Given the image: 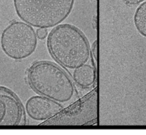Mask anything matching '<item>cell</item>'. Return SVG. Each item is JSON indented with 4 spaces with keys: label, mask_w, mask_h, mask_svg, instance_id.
Masks as SVG:
<instances>
[{
    "label": "cell",
    "mask_w": 146,
    "mask_h": 135,
    "mask_svg": "<svg viewBox=\"0 0 146 135\" xmlns=\"http://www.w3.org/2000/svg\"><path fill=\"white\" fill-rule=\"evenodd\" d=\"M1 45L7 56L21 60L30 56L37 45V35L31 25L21 21H14L2 31Z\"/></svg>",
    "instance_id": "5b68a950"
},
{
    "label": "cell",
    "mask_w": 146,
    "mask_h": 135,
    "mask_svg": "<svg viewBox=\"0 0 146 135\" xmlns=\"http://www.w3.org/2000/svg\"><path fill=\"white\" fill-rule=\"evenodd\" d=\"M63 109L59 103L42 95L32 96L26 103V113L36 121L47 120Z\"/></svg>",
    "instance_id": "52a82bcc"
},
{
    "label": "cell",
    "mask_w": 146,
    "mask_h": 135,
    "mask_svg": "<svg viewBox=\"0 0 146 135\" xmlns=\"http://www.w3.org/2000/svg\"><path fill=\"white\" fill-rule=\"evenodd\" d=\"M47 47L53 58L63 67L75 69L88 61V42L83 32L70 24H60L49 33Z\"/></svg>",
    "instance_id": "6da1fadb"
},
{
    "label": "cell",
    "mask_w": 146,
    "mask_h": 135,
    "mask_svg": "<svg viewBox=\"0 0 146 135\" xmlns=\"http://www.w3.org/2000/svg\"><path fill=\"white\" fill-rule=\"evenodd\" d=\"M15 11L23 22L38 28L53 27L71 13L74 0H13Z\"/></svg>",
    "instance_id": "3957f363"
},
{
    "label": "cell",
    "mask_w": 146,
    "mask_h": 135,
    "mask_svg": "<svg viewBox=\"0 0 146 135\" xmlns=\"http://www.w3.org/2000/svg\"><path fill=\"white\" fill-rule=\"evenodd\" d=\"M27 79L35 91L58 103H66L74 95L75 88L70 76L52 62H35L29 69Z\"/></svg>",
    "instance_id": "7a4b0ae2"
},
{
    "label": "cell",
    "mask_w": 146,
    "mask_h": 135,
    "mask_svg": "<svg viewBox=\"0 0 146 135\" xmlns=\"http://www.w3.org/2000/svg\"><path fill=\"white\" fill-rule=\"evenodd\" d=\"M73 78L79 86L88 88L91 86L95 81V68L90 65L84 64L75 69L73 72Z\"/></svg>",
    "instance_id": "ba28073f"
},
{
    "label": "cell",
    "mask_w": 146,
    "mask_h": 135,
    "mask_svg": "<svg viewBox=\"0 0 146 135\" xmlns=\"http://www.w3.org/2000/svg\"><path fill=\"white\" fill-rule=\"evenodd\" d=\"M146 0H123L124 3L128 5H136L145 1Z\"/></svg>",
    "instance_id": "7c38bea8"
},
{
    "label": "cell",
    "mask_w": 146,
    "mask_h": 135,
    "mask_svg": "<svg viewBox=\"0 0 146 135\" xmlns=\"http://www.w3.org/2000/svg\"><path fill=\"white\" fill-rule=\"evenodd\" d=\"M133 21L137 31L146 37V1L142 2L136 9Z\"/></svg>",
    "instance_id": "9c48e42d"
},
{
    "label": "cell",
    "mask_w": 146,
    "mask_h": 135,
    "mask_svg": "<svg viewBox=\"0 0 146 135\" xmlns=\"http://www.w3.org/2000/svg\"><path fill=\"white\" fill-rule=\"evenodd\" d=\"M25 124V111L20 100L11 91L0 86V126Z\"/></svg>",
    "instance_id": "8992f818"
},
{
    "label": "cell",
    "mask_w": 146,
    "mask_h": 135,
    "mask_svg": "<svg viewBox=\"0 0 146 135\" xmlns=\"http://www.w3.org/2000/svg\"><path fill=\"white\" fill-rule=\"evenodd\" d=\"M97 121L98 88L95 87L71 105L39 125H93Z\"/></svg>",
    "instance_id": "277c9868"
},
{
    "label": "cell",
    "mask_w": 146,
    "mask_h": 135,
    "mask_svg": "<svg viewBox=\"0 0 146 135\" xmlns=\"http://www.w3.org/2000/svg\"><path fill=\"white\" fill-rule=\"evenodd\" d=\"M97 40H95L92 43L91 46V55L93 60V63L95 66V68L96 69V62H97Z\"/></svg>",
    "instance_id": "30bf717a"
},
{
    "label": "cell",
    "mask_w": 146,
    "mask_h": 135,
    "mask_svg": "<svg viewBox=\"0 0 146 135\" xmlns=\"http://www.w3.org/2000/svg\"><path fill=\"white\" fill-rule=\"evenodd\" d=\"M48 32L46 28H38L36 30V35L39 39H44L47 35Z\"/></svg>",
    "instance_id": "8fae6325"
}]
</instances>
